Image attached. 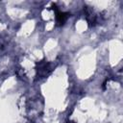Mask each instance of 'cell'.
Returning <instances> with one entry per match:
<instances>
[{
    "mask_svg": "<svg viewBox=\"0 0 123 123\" xmlns=\"http://www.w3.org/2000/svg\"><path fill=\"white\" fill-rule=\"evenodd\" d=\"M55 68V64L53 62H47V61H40L36 65L37 70V79H43L46 76H48L53 69Z\"/></svg>",
    "mask_w": 123,
    "mask_h": 123,
    "instance_id": "obj_1",
    "label": "cell"
},
{
    "mask_svg": "<svg viewBox=\"0 0 123 123\" xmlns=\"http://www.w3.org/2000/svg\"><path fill=\"white\" fill-rule=\"evenodd\" d=\"M53 9H54L55 12H56V21H57V24H58L59 26L63 25L64 22L67 20V18H68V16H69V13L58 10L55 5L53 6Z\"/></svg>",
    "mask_w": 123,
    "mask_h": 123,
    "instance_id": "obj_2",
    "label": "cell"
},
{
    "mask_svg": "<svg viewBox=\"0 0 123 123\" xmlns=\"http://www.w3.org/2000/svg\"><path fill=\"white\" fill-rule=\"evenodd\" d=\"M66 123H75V122H73V121H70V120H69V121H67Z\"/></svg>",
    "mask_w": 123,
    "mask_h": 123,
    "instance_id": "obj_3",
    "label": "cell"
}]
</instances>
